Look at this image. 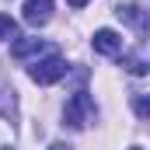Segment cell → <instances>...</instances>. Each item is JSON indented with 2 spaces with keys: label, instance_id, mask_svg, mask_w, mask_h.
I'll list each match as a JSON object with an SVG mask.
<instances>
[{
  "label": "cell",
  "instance_id": "obj_1",
  "mask_svg": "<svg viewBox=\"0 0 150 150\" xmlns=\"http://www.w3.org/2000/svg\"><path fill=\"white\" fill-rule=\"evenodd\" d=\"M63 119H67L70 129H84V126L94 119V101H91V94H87V91H74V98H70L67 108H63Z\"/></svg>",
  "mask_w": 150,
  "mask_h": 150
},
{
  "label": "cell",
  "instance_id": "obj_2",
  "mask_svg": "<svg viewBox=\"0 0 150 150\" xmlns=\"http://www.w3.org/2000/svg\"><path fill=\"white\" fill-rule=\"evenodd\" d=\"M28 77H32L35 84H56V80L67 77V63L52 52V56H45V59H35V63L28 67Z\"/></svg>",
  "mask_w": 150,
  "mask_h": 150
},
{
  "label": "cell",
  "instance_id": "obj_3",
  "mask_svg": "<svg viewBox=\"0 0 150 150\" xmlns=\"http://www.w3.org/2000/svg\"><path fill=\"white\" fill-rule=\"evenodd\" d=\"M91 42H94V52H101V56H119L122 52V35L112 32V28H98Z\"/></svg>",
  "mask_w": 150,
  "mask_h": 150
},
{
  "label": "cell",
  "instance_id": "obj_4",
  "mask_svg": "<svg viewBox=\"0 0 150 150\" xmlns=\"http://www.w3.org/2000/svg\"><path fill=\"white\" fill-rule=\"evenodd\" d=\"M52 18V0H25V21L42 28L45 21Z\"/></svg>",
  "mask_w": 150,
  "mask_h": 150
},
{
  "label": "cell",
  "instance_id": "obj_5",
  "mask_svg": "<svg viewBox=\"0 0 150 150\" xmlns=\"http://www.w3.org/2000/svg\"><path fill=\"white\" fill-rule=\"evenodd\" d=\"M42 49H45L42 38H14V42H11V56H18V59H25V56H32V52H42Z\"/></svg>",
  "mask_w": 150,
  "mask_h": 150
},
{
  "label": "cell",
  "instance_id": "obj_6",
  "mask_svg": "<svg viewBox=\"0 0 150 150\" xmlns=\"http://www.w3.org/2000/svg\"><path fill=\"white\" fill-rule=\"evenodd\" d=\"M115 14H119V18H126L129 25H136V28H143V11H140L136 4H126V7H119Z\"/></svg>",
  "mask_w": 150,
  "mask_h": 150
},
{
  "label": "cell",
  "instance_id": "obj_7",
  "mask_svg": "<svg viewBox=\"0 0 150 150\" xmlns=\"http://www.w3.org/2000/svg\"><path fill=\"white\" fill-rule=\"evenodd\" d=\"M14 32H18V21L11 14H0V38H14Z\"/></svg>",
  "mask_w": 150,
  "mask_h": 150
},
{
  "label": "cell",
  "instance_id": "obj_8",
  "mask_svg": "<svg viewBox=\"0 0 150 150\" xmlns=\"http://www.w3.org/2000/svg\"><path fill=\"white\" fill-rule=\"evenodd\" d=\"M122 67H126L129 74H136V77H143V74H147V63H143L140 56H129V59H122Z\"/></svg>",
  "mask_w": 150,
  "mask_h": 150
},
{
  "label": "cell",
  "instance_id": "obj_9",
  "mask_svg": "<svg viewBox=\"0 0 150 150\" xmlns=\"http://www.w3.org/2000/svg\"><path fill=\"white\" fill-rule=\"evenodd\" d=\"M49 150H74V147H70V143H52Z\"/></svg>",
  "mask_w": 150,
  "mask_h": 150
},
{
  "label": "cell",
  "instance_id": "obj_10",
  "mask_svg": "<svg viewBox=\"0 0 150 150\" xmlns=\"http://www.w3.org/2000/svg\"><path fill=\"white\" fill-rule=\"evenodd\" d=\"M67 4H70V7H84L87 0H67Z\"/></svg>",
  "mask_w": 150,
  "mask_h": 150
},
{
  "label": "cell",
  "instance_id": "obj_11",
  "mask_svg": "<svg viewBox=\"0 0 150 150\" xmlns=\"http://www.w3.org/2000/svg\"><path fill=\"white\" fill-rule=\"evenodd\" d=\"M129 150H140V147H129Z\"/></svg>",
  "mask_w": 150,
  "mask_h": 150
}]
</instances>
